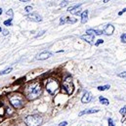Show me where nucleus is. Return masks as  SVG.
Segmentation results:
<instances>
[{"instance_id":"f257e3e1","label":"nucleus","mask_w":126,"mask_h":126,"mask_svg":"<svg viewBox=\"0 0 126 126\" xmlns=\"http://www.w3.org/2000/svg\"><path fill=\"white\" fill-rule=\"evenodd\" d=\"M25 93H26V97L29 100H35L41 94V84L37 81H34L29 84L26 88Z\"/></svg>"},{"instance_id":"f03ea898","label":"nucleus","mask_w":126,"mask_h":126,"mask_svg":"<svg viewBox=\"0 0 126 126\" xmlns=\"http://www.w3.org/2000/svg\"><path fill=\"white\" fill-rule=\"evenodd\" d=\"M26 124L28 126H40L42 124V118L37 114H32L26 117Z\"/></svg>"},{"instance_id":"7ed1b4c3","label":"nucleus","mask_w":126,"mask_h":126,"mask_svg":"<svg viewBox=\"0 0 126 126\" xmlns=\"http://www.w3.org/2000/svg\"><path fill=\"white\" fill-rule=\"evenodd\" d=\"M10 103L16 109H21L24 106V100L20 95H14L10 97Z\"/></svg>"},{"instance_id":"20e7f679","label":"nucleus","mask_w":126,"mask_h":126,"mask_svg":"<svg viewBox=\"0 0 126 126\" xmlns=\"http://www.w3.org/2000/svg\"><path fill=\"white\" fill-rule=\"evenodd\" d=\"M62 88H63V91L66 94L68 95L72 94V92H73V84H72V81H71V78L70 77H66L63 80Z\"/></svg>"},{"instance_id":"39448f33","label":"nucleus","mask_w":126,"mask_h":126,"mask_svg":"<svg viewBox=\"0 0 126 126\" xmlns=\"http://www.w3.org/2000/svg\"><path fill=\"white\" fill-rule=\"evenodd\" d=\"M58 88H59V83H58L57 80L51 79V80H49V81L47 82V84H46V90L52 95L55 94V93L57 92Z\"/></svg>"},{"instance_id":"423d86ee","label":"nucleus","mask_w":126,"mask_h":126,"mask_svg":"<svg viewBox=\"0 0 126 126\" xmlns=\"http://www.w3.org/2000/svg\"><path fill=\"white\" fill-rule=\"evenodd\" d=\"M27 19L29 21H32V22H35V23H39L42 21V17L38 14V13H31L29 15H27Z\"/></svg>"},{"instance_id":"0eeeda50","label":"nucleus","mask_w":126,"mask_h":126,"mask_svg":"<svg viewBox=\"0 0 126 126\" xmlns=\"http://www.w3.org/2000/svg\"><path fill=\"white\" fill-rule=\"evenodd\" d=\"M80 6H81V4L74 5V6L70 7V8H68L67 11H68L70 14H73V15H79V14H81V8H80Z\"/></svg>"},{"instance_id":"6e6552de","label":"nucleus","mask_w":126,"mask_h":126,"mask_svg":"<svg viewBox=\"0 0 126 126\" xmlns=\"http://www.w3.org/2000/svg\"><path fill=\"white\" fill-rule=\"evenodd\" d=\"M51 56H52V53H51V52L44 51V52H42V53L38 54V55H37V57H36V59H37V60H46V59L50 58Z\"/></svg>"},{"instance_id":"1a4fd4ad","label":"nucleus","mask_w":126,"mask_h":126,"mask_svg":"<svg viewBox=\"0 0 126 126\" xmlns=\"http://www.w3.org/2000/svg\"><path fill=\"white\" fill-rule=\"evenodd\" d=\"M81 38H82L83 40H85L86 42H88L89 44H91V45L94 44L95 35H92V34H85V35H82Z\"/></svg>"},{"instance_id":"9d476101","label":"nucleus","mask_w":126,"mask_h":126,"mask_svg":"<svg viewBox=\"0 0 126 126\" xmlns=\"http://www.w3.org/2000/svg\"><path fill=\"white\" fill-rule=\"evenodd\" d=\"M114 32V28H113V26H111V25H107L106 27H105V30H104V34H107V35H111L112 33Z\"/></svg>"},{"instance_id":"9b49d317","label":"nucleus","mask_w":126,"mask_h":126,"mask_svg":"<svg viewBox=\"0 0 126 126\" xmlns=\"http://www.w3.org/2000/svg\"><path fill=\"white\" fill-rule=\"evenodd\" d=\"M91 99H92L91 94H90L89 92H85L84 95L82 96V98H81V102H82L83 104H87V103H89V102L91 101Z\"/></svg>"},{"instance_id":"f8f14e48","label":"nucleus","mask_w":126,"mask_h":126,"mask_svg":"<svg viewBox=\"0 0 126 126\" xmlns=\"http://www.w3.org/2000/svg\"><path fill=\"white\" fill-rule=\"evenodd\" d=\"M99 110L98 109H91V110H83L79 113V115H83V114H89V113H95V112H98Z\"/></svg>"},{"instance_id":"ddd939ff","label":"nucleus","mask_w":126,"mask_h":126,"mask_svg":"<svg viewBox=\"0 0 126 126\" xmlns=\"http://www.w3.org/2000/svg\"><path fill=\"white\" fill-rule=\"evenodd\" d=\"M87 19H88V10H85L81 14V23L82 24H85L87 22Z\"/></svg>"},{"instance_id":"4468645a","label":"nucleus","mask_w":126,"mask_h":126,"mask_svg":"<svg viewBox=\"0 0 126 126\" xmlns=\"http://www.w3.org/2000/svg\"><path fill=\"white\" fill-rule=\"evenodd\" d=\"M99 100H100V102H101L102 104H104V105H106V106H108V105L110 104L109 100H108V99H106V98H104V97H100V98H99Z\"/></svg>"},{"instance_id":"2eb2a0df","label":"nucleus","mask_w":126,"mask_h":126,"mask_svg":"<svg viewBox=\"0 0 126 126\" xmlns=\"http://www.w3.org/2000/svg\"><path fill=\"white\" fill-rule=\"evenodd\" d=\"M12 71V67H9V68H6V69H4V70H2V71H0V75H4V74H8V73H10Z\"/></svg>"},{"instance_id":"dca6fc26","label":"nucleus","mask_w":126,"mask_h":126,"mask_svg":"<svg viewBox=\"0 0 126 126\" xmlns=\"http://www.w3.org/2000/svg\"><path fill=\"white\" fill-rule=\"evenodd\" d=\"M74 23H76V19L66 17V24H74Z\"/></svg>"},{"instance_id":"f3484780","label":"nucleus","mask_w":126,"mask_h":126,"mask_svg":"<svg viewBox=\"0 0 126 126\" xmlns=\"http://www.w3.org/2000/svg\"><path fill=\"white\" fill-rule=\"evenodd\" d=\"M110 85H105V86H99L98 87V90L99 91H105V90H108V89H110Z\"/></svg>"},{"instance_id":"a211bd4d","label":"nucleus","mask_w":126,"mask_h":126,"mask_svg":"<svg viewBox=\"0 0 126 126\" xmlns=\"http://www.w3.org/2000/svg\"><path fill=\"white\" fill-rule=\"evenodd\" d=\"M64 24H66V17H62L60 20V26H63Z\"/></svg>"},{"instance_id":"6ab92c4d","label":"nucleus","mask_w":126,"mask_h":126,"mask_svg":"<svg viewBox=\"0 0 126 126\" xmlns=\"http://www.w3.org/2000/svg\"><path fill=\"white\" fill-rule=\"evenodd\" d=\"M7 16L9 17V19H13V10L12 9L7 11Z\"/></svg>"},{"instance_id":"aec40b11","label":"nucleus","mask_w":126,"mask_h":126,"mask_svg":"<svg viewBox=\"0 0 126 126\" xmlns=\"http://www.w3.org/2000/svg\"><path fill=\"white\" fill-rule=\"evenodd\" d=\"M4 25L5 26H12V19H9V20L5 21L4 22Z\"/></svg>"},{"instance_id":"412c9836","label":"nucleus","mask_w":126,"mask_h":126,"mask_svg":"<svg viewBox=\"0 0 126 126\" xmlns=\"http://www.w3.org/2000/svg\"><path fill=\"white\" fill-rule=\"evenodd\" d=\"M26 12L31 14V13L32 12V6H27V7H26Z\"/></svg>"},{"instance_id":"4be33fe9","label":"nucleus","mask_w":126,"mask_h":126,"mask_svg":"<svg viewBox=\"0 0 126 126\" xmlns=\"http://www.w3.org/2000/svg\"><path fill=\"white\" fill-rule=\"evenodd\" d=\"M104 43V40L103 39H99V40H97V42L95 43V46H99L100 44H103Z\"/></svg>"},{"instance_id":"5701e85b","label":"nucleus","mask_w":126,"mask_h":126,"mask_svg":"<svg viewBox=\"0 0 126 126\" xmlns=\"http://www.w3.org/2000/svg\"><path fill=\"white\" fill-rule=\"evenodd\" d=\"M68 4V1H62L61 3H60V6L61 7H64V6H66Z\"/></svg>"},{"instance_id":"b1692460","label":"nucleus","mask_w":126,"mask_h":126,"mask_svg":"<svg viewBox=\"0 0 126 126\" xmlns=\"http://www.w3.org/2000/svg\"><path fill=\"white\" fill-rule=\"evenodd\" d=\"M119 112L122 114V115H125V113H126V108L124 107V108H122L120 110H119Z\"/></svg>"},{"instance_id":"393cba45","label":"nucleus","mask_w":126,"mask_h":126,"mask_svg":"<svg viewBox=\"0 0 126 126\" xmlns=\"http://www.w3.org/2000/svg\"><path fill=\"white\" fill-rule=\"evenodd\" d=\"M118 76H119V77H122V78H125L126 79V71L119 73V74H118Z\"/></svg>"},{"instance_id":"a878e982","label":"nucleus","mask_w":126,"mask_h":126,"mask_svg":"<svg viewBox=\"0 0 126 126\" xmlns=\"http://www.w3.org/2000/svg\"><path fill=\"white\" fill-rule=\"evenodd\" d=\"M109 126H114V122L111 118H109Z\"/></svg>"},{"instance_id":"bb28decb","label":"nucleus","mask_w":126,"mask_h":126,"mask_svg":"<svg viewBox=\"0 0 126 126\" xmlns=\"http://www.w3.org/2000/svg\"><path fill=\"white\" fill-rule=\"evenodd\" d=\"M121 40H122V42H126V33L121 36Z\"/></svg>"},{"instance_id":"cd10ccee","label":"nucleus","mask_w":126,"mask_h":126,"mask_svg":"<svg viewBox=\"0 0 126 126\" xmlns=\"http://www.w3.org/2000/svg\"><path fill=\"white\" fill-rule=\"evenodd\" d=\"M59 126H67V122L66 121H63V122H61Z\"/></svg>"},{"instance_id":"c85d7f7f","label":"nucleus","mask_w":126,"mask_h":126,"mask_svg":"<svg viewBox=\"0 0 126 126\" xmlns=\"http://www.w3.org/2000/svg\"><path fill=\"white\" fill-rule=\"evenodd\" d=\"M43 33H45V31H42L41 32H39V34H37V35H36V37H39V36H41Z\"/></svg>"},{"instance_id":"c756f323","label":"nucleus","mask_w":126,"mask_h":126,"mask_svg":"<svg viewBox=\"0 0 126 126\" xmlns=\"http://www.w3.org/2000/svg\"><path fill=\"white\" fill-rule=\"evenodd\" d=\"M4 33H3V34H4V35H7V34H8V33H9V32H7V31H4Z\"/></svg>"},{"instance_id":"7c9ffc66","label":"nucleus","mask_w":126,"mask_h":126,"mask_svg":"<svg viewBox=\"0 0 126 126\" xmlns=\"http://www.w3.org/2000/svg\"><path fill=\"white\" fill-rule=\"evenodd\" d=\"M123 12H126V8H125V9H123V10H122V12H121V13H123Z\"/></svg>"},{"instance_id":"2f4dec72","label":"nucleus","mask_w":126,"mask_h":126,"mask_svg":"<svg viewBox=\"0 0 126 126\" xmlns=\"http://www.w3.org/2000/svg\"><path fill=\"white\" fill-rule=\"evenodd\" d=\"M2 12H3V11H2V9H1V8H0V15H1V14H2Z\"/></svg>"},{"instance_id":"473e14b6","label":"nucleus","mask_w":126,"mask_h":126,"mask_svg":"<svg viewBox=\"0 0 126 126\" xmlns=\"http://www.w3.org/2000/svg\"><path fill=\"white\" fill-rule=\"evenodd\" d=\"M2 32V29H1V28H0V32Z\"/></svg>"}]
</instances>
